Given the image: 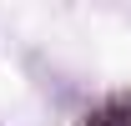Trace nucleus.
Listing matches in <instances>:
<instances>
[{"label":"nucleus","instance_id":"1","mask_svg":"<svg viewBox=\"0 0 131 126\" xmlns=\"http://www.w3.org/2000/svg\"><path fill=\"white\" fill-rule=\"evenodd\" d=\"M91 126H126V116H121V106H106L91 116Z\"/></svg>","mask_w":131,"mask_h":126}]
</instances>
